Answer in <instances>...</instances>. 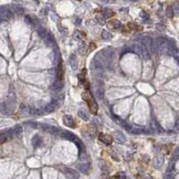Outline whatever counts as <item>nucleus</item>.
<instances>
[{"label":"nucleus","instance_id":"9","mask_svg":"<svg viewBox=\"0 0 179 179\" xmlns=\"http://www.w3.org/2000/svg\"><path fill=\"white\" fill-rule=\"evenodd\" d=\"M113 137L114 138H116V141L118 142V143H124L125 142V137L123 134H121L119 132H115L113 134Z\"/></svg>","mask_w":179,"mask_h":179},{"label":"nucleus","instance_id":"24","mask_svg":"<svg viewBox=\"0 0 179 179\" xmlns=\"http://www.w3.org/2000/svg\"><path fill=\"white\" fill-rule=\"evenodd\" d=\"M174 11L177 13V15H179V4L178 2H176L175 6H174Z\"/></svg>","mask_w":179,"mask_h":179},{"label":"nucleus","instance_id":"25","mask_svg":"<svg viewBox=\"0 0 179 179\" xmlns=\"http://www.w3.org/2000/svg\"><path fill=\"white\" fill-rule=\"evenodd\" d=\"M95 48H96V44H95L94 42H91V44H89V51H92V50H94Z\"/></svg>","mask_w":179,"mask_h":179},{"label":"nucleus","instance_id":"17","mask_svg":"<svg viewBox=\"0 0 179 179\" xmlns=\"http://www.w3.org/2000/svg\"><path fill=\"white\" fill-rule=\"evenodd\" d=\"M55 107H57V105H55L54 103H50V104L46 107V111L47 112H53L55 110Z\"/></svg>","mask_w":179,"mask_h":179},{"label":"nucleus","instance_id":"3","mask_svg":"<svg viewBox=\"0 0 179 179\" xmlns=\"http://www.w3.org/2000/svg\"><path fill=\"white\" fill-rule=\"evenodd\" d=\"M107 27H108V29L117 30V29H119V28H122V24H121V22H119L118 20L114 19V20H110L107 22Z\"/></svg>","mask_w":179,"mask_h":179},{"label":"nucleus","instance_id":"11","mask_svg":"<svg viewBox=\"0 0 179 179\" xmlns=\"http://www.w3.org/2000/svg\"><path fill=\"white\" fill-rule=\"evenodd\" d=\"M70 64H71L72 69H76L77 68V62H76V59H75V55L72 54L71 57H70Z\"/></svg>","mask_w":179,"mask_h":179},{"label":"nucleus","instance_id":"12","mask_svg":"<svg viewBox=\"0 0 179 179\" xmlns=\"http://www.w3.org/2000/svg\"><path fill=\"white\" fill-rule=\"evenodd\" d=\"M63 87V81L62 80H59L57 83H54L52 86V88L53 89H55V91H59V89H61Z\"/></svg>","mask_w":179,"mask_h":179},{"label":"nucleus","instance_id":"15","mask_svg":"<svg viewBox=\"0 0 179 179\" xmlns=\"http://www.w3.org/2000/svg\"><path fill=\"white\" fill-rule=\"evenodd\" d=\"M79 169L81 170L82 172H88V165H86V164H80L79 165Z\"/></svg>","mask_w":179,"mask_h":179},{"label":"nucleus","instance_id":"7","mask_svg":"<svg viewBox=\"0 0 179 179\" xmlns=\"http://www.w3.org/2000/svg\"><path fill=\"white\" fill-rule=\"evenodd\" d=\"M127 28L129 30H135V31H142V30H143V27L142 26H138V24L134 23V22H128V23H127Z\"/></svg>","mask_w":179,"mask_h":179},{"label":"nucleus","instance_id":"27","mask_svg":"<svg viewBox=\"0 0 179 179\" xmlns=\"http://www.w3.org/2000/svg\"><path fill=\"white\" fill-rule=\"evenodd\" d=\"M104 1H108V0H104Z\"/></svg>","mask_w":179,"mask_h":179},{"label":"nucleus","instance_id":"10","mask_svg":"<svg viewBox=\"0 0 179 179\" xmlns=\"http://www.w3.org/2000/svg\"><path fill=\"white\" fill-rule=\"evenodd\" d=\"M41 144H42V141H41V138H39V136L35 135V136L32 138V145H33L34 147H39Z\"/></svg>","mask_w":179,"mask_h":179},{"label":"nucleus","instance_id":"14","mask_svg":"<svg viewBox=\"0 0 179 179\" xmlns=\"http://www.w3.org/2000/svg\"><path fill=\"white\" fill-rule=\"evenodd\" d=\"M114 15H115V12L110 10V9H104L103 10V16H104L105 18H111V17H113Z\"/></svg>","mask_w":179,"mask_h":179},{"label":"nucleus","instance_id":"23","mask_svg":"<svg viewBox=\"0 0 179 179\" xmlns=\"http://www.w3.org/2000/svg\"><path fill=\"white\" fill-rule=\"evenodd\" d=\"M8 137H9V136L7 135V133H6V134H2V135H1V139H0V143H1V144H4L5 142H7Z\"/></svg>","mask_w":179,"mask_h":179},{"label":"nucleus","instance_id":"13","mask_svg":"<svg viewBox=\"0 0 179 179\" xmlns=\"http://www.w3.org/2000/svg\"><path fill=\"white\" fill-rule=\"evenodd\" d=\"M13 132H15V136L21 137V135H22V127L20 126V125H17V126L13 128Z\"/></svg>","mask_w":179,"mask_h":179},{"label":"nucleus","instance_id":"26","mask_svg":"<svg viewBox=\"0 0 179 179\" xmlns=\"http://www.w3.org/2000/svg\"><path fill=\"white\" fill-rule=\"evenodd\" d=\"M16 1H21V0H16Z\"/></svg>","mask_w":179,"mask_h":179},{"label":"nucleus","instance_id":"5","mask_svg":"<svg viewBox=\"0 0 179 179\" xmlns=\"http://www.w3.org/2000/svg\"><path fill=\"white\" fill-rule=\"evenodd\" d=\"M63 75H64V66H63V62L62 60H60L58 65V70H57V77L59 80H62L63 79Z\"/></svg>","mask_w":179,"mask_h":179},{"label":"nucleus","instance_id":"20","mask_svg":"<svg viewBox=\"0 0 179 179\" xmlns=\"http://www.w3.org/2000/svg\"><path fill=\"white\" fill-rule=\"evenodd\" d=\"M86 50H87V49L85 48L84 44H82V46L79 48V52H80L82 55H84V54H86V53H87V51H86Z\"/></svg>","mask_w":179,"mask_h":179},{"label":"nucleus","instance_id":"2","mask_svg":"<svg viewBox=\"0 0 179 179\" xmlns=\"http://www.w3.org/2000/svg\"><path fill=\"white\" fill-rule=\"evenodd\" d=\"M63 123H64V125H66L68 127H71V128H74L75 126H76L73 117L70 116V115H65L63 117Z\"/></svg>","mask_w":179,"mask_h":179},{"label":"nucleus","instance_id":"1","mask_svg":"<svg viewBox=\"0 0 179 179\" xmlns=\"http://www.w3.org/2000/svg\"><path fill=\"white\" fill-rule=\"evenodd\" d=\"M82 97L83 100L85 101L86 103H87L88 107H89V111H91L92 114H94V115H96L97 114V110H99V107H97V104L94 102L93 97H92V95L89 94L88 91H85L82 93Z\"/></svg>","mask_w":179,"mask_h":179},{"label":"nucleus","instance_id":"19","mask_svg":"<svg viewBox=\"0 0 179 179\" xmlns=\"http://www.w3.org/2000/svg\"><path fill=\"white\" fill-rule=\"evenodd\" d=\"M96 20H97V22H99L100 24H104L105 23V17L104 16H96Z\"/></svg>","mask_w":179,"mask_h":179},{"label":"nucleus","instance_id":"4","mask_svg":"<svg viewBox=\"0 0 179 179\" xmlns=\"http://www.w3.org/2000/svg\"><path fill=\"white\" fill-rule=\"evenodd\" d=\"M99 138L101 142H103L106 145H110V144H112V142H113V137L110 135H106V134H103V133H101L99 135Z\"/></svg>","mask_w":179,"mask_h":179},{"label":"nucleus","instance_id":"8","mask_svg":"<svg viewBox=\"0 0 179 179\" xmlns=\"http://www.w3.org/2000/svg\"><path fill=\"white\" fill-rule=\"evenodd\" d=\"M164 164V156L163 155H159L155 158V167L156 168H160Z\"/></svg>","mask_w":179,"mask_h":179},{"label":"nucleus","instance_id":"21","mask_svg":"<svg viewBox=\"0 0 179 179\" xmlns=\"http://www.w3.org/2000/svg\"><path fill=\"white\" fill-rule=\"evenodd\" d=\"M85 74H86V70H82V72L79 74V79L81 81H84L85 80Z\"/></svg>","mask_w":179,"mask_h":179},{"label":"nucleus","instance_id":"18","mask_svg":"<svg viewBox=\"0 0 179 179\" xmlns=\"http://www.w3.org/2000/svg\"><path fill=\"white\" fill-rule=\"evenodd\" d=\"M79 116L81 117V118L84 119V121H88V118H89V116H88L86 113H84L83 111H80V112H79Z\"/></svg>","mask_w":179,"mask_h":179},{"label":"nucleus","instance_id":"6","mask_svg":"<svg viewBox=\"0 0 179 179\" xmlns=\"http://www.w3.org/2000/svg\"><path fill=\"white\" fill-rule=\"evenodd\" d=\"M64 172L68 177H71V178H79V172L76 170L72 169V168H64Z\"/></svg>","mask_w":179,"mask_h":179},{"label":"nucleus","instance_id":"22","mask_svg":"<svg viewBox=\"0 0 179 179\" xmlns=\"http://www.w3.org/2000/svg\"><path fill=\"white\" fill-rule=\"evenodd\" d=\"M172 15H174V9H172L171 7H168L167 8V16H168L169 18H171Z\"/></svg>","mask_w":179,"mask_h":179},{"label":"nucleus","instance_id":"16","mask_svg":"<svg viewBox=\"0 0 179 179\" xmlns=\"http://www.w3.org/2000/svg\"><path fill=\"white\" fill-rule=\"evenodd\" d=\"M101 35H102V38L104 39V40H108V39L112 38V34H111L110 32H107V31H102Z\"/></svg>","mask_w":179,"mask_h":179}]
</instances>
